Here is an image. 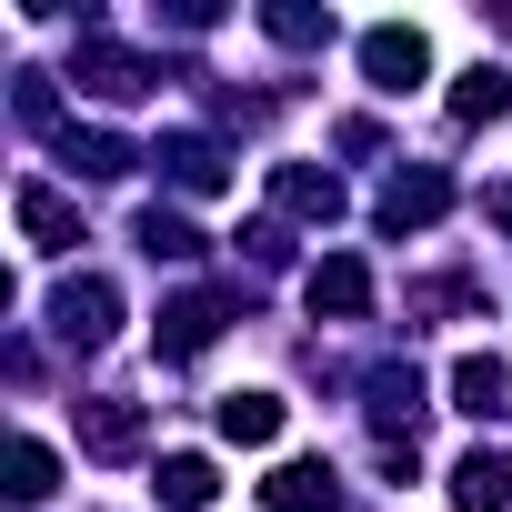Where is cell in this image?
I'll return each instance as SVG.
<instances>
[{"mask_svg":"<svg viewBox=\"0 0 512 512\" xmlns=\"http://www.w3.org/2000/svg\"><path fill=\"white\" fill-rule=\"evenodd\" d=\"M362 71H372V91H412L432 71V41L402 31V21H382V31H362Z\"/></svg>","mask_w":512,"mask_h":512,"instance_id":"6da1fadb","label":"cell"},{"mask_svg":"<svg viewBox=\"0 0 512 512\" xmlns=\"http://www.w3.org/2000/svg\"><path fill=\"white\" fill-rule=\"evenodd\" d=\"M51 322H61V342H81V352H101V342L121 332V292H111V282H71V292L51 302Z\"/></svg>","mask_w":512,"mask_h":512,"instance_id":"7a4b0ae2","label":"cell"},{"mask_svg":"<svg viewBox=\"0 0 512 512\" xmlns=\"http://www.w3.org/2000/svg\"><path fill=\"white\" fill-rule=\"evenodd\" d=\"M452 502H462V512H502V502H512V452H502V442H472V452L452 462Z\"/></svg>","mask_w":512,"mask_h":512,"instance_id":"3957f363","label":"cell"},{"mask_svg":"<svg viewBox=\"0 0 512 512\" xmlns=\"http://www.w3.org/2000/svg\"><path fill=\"white\" fill-rule=\"evenodd\" d=\"M211 342H221V292H181V302L161 312V352L191 362V352H211Z\"/></svg>","mask_w":512,"mask_h":512,"instance_id":"277c9868","label":"cell"},{"mask_svg":"<svg viewBox=\"0 0 512 512\" xmlns=\"http://www.w3.org/2000/svg\"><path fill=\"white\" fill-rule=\"evenodd\" d=\"M21 231H31V251H71V241H81V211H71L51 181H21Z\"/></svg>","mask_w":512,"mask_h":512,"instance_id":"5b68a950","label":"cell"},{"mask_svg":"<svg viewBox=\"0 0 512 512\" xmlns=\"http://www.w3.org/2000/svg\"><path fill=\"white\" fill-rule=\"evenodd\" d=\"M141 432H151L141 402H91V412H81V452H101V462H131Z\"/></svg>","mask_w":512,"mask_h":512,"instance_id":"8992f818","label":"cell"},{"mask_svg":"<svg viewBox=\"0 0 512 512\" xmlns=\"http://www.w3.org/2000/svg\"><path fill=\"white\" fill-rule=\"evenodd\" d=\"M151 492H161V512H211L221 472H211V452H171V462L151 472Z\"/></svg>","mask_w":512,"mask_h":512,"instance_id":"52a82bcc","label":"cell"},{"mask_svg":"<svg viewBox=\"0 0 512 512\" xmlns=\"http://www.w3.org/2000/svg\"><path fill=\"white\" fill-rule=\"evenodd\" d=\"M71 81H81V91H101V101H131V91L151 81V61H131V51H111V41H91V51L71 61Z\"/></svg>","mask_w":512,"mask_h":512,"instance_id":"ba28073f","label":"cell"},{"mask_svg":"<svg viewBox=\"0 0 512 512\" xmlns=\"http://www.w3.org/2000/svg\"><path fill=\"white\" fill-rule=\"evenodd\" d=\"M442 211H452V181H442V171H412V181L382 191V221H392V231H422V221H442Z\"/></svg>","mask_w":512,"mask_h":512,"instance_id":"9c48e42d","label":"cell"},{"mask_svg":"<svg viewBox=\"0 0 512 512\" xmlns=\"http://www.w3.org/2000/svg\"><path fill=\"white\" fill-rule=\"evenodd\" d=\"M332 492H342V482H332L322 462H282V472L262 482V512H332Z\"/></svg>","mask_w":512,"mask_h":512,"instance_id":"30bf717a","label":"cell"},{"mask_svg":"<svg viewBox=\"0 0 512 512\" xmlns=\"http://www.w3.org/2000/svg\"><path fill=\"white\" fill-rule=\"evenodd\" d=\"M312 312H342V322H362V312H372V272L332 251V262L312 272Z\"/></svg>","mask_w":512,"mask_h":512,"instance_id":"8fae6325","label":"cell"},{"mask_svg":"<svg viewBox=\"0 0 512 512\" xmlns=\"http://www.w3.org/2000/svg\"><path fill=\"white\" fill-rule=\"evenodd\" d=\"M272 201H282V211H302V221H332V211H342V181H332V171L282 161V171H272Z\"/></svg>","mask_w":512,"mask_h":512,"instance_id":"7c38bea8","label":"cell"},{"mask_svg":"<svg viewBox=\"0 0 512 512\" xmlns=\"http://www.w3.org/2000/svg\"><path fill=\"white\" fill-rule=\"evenodd\" d=\"M161 161H171V181H181V191H221V181H231V171H221V141H201V131H171V141H161Z\"/></svg>","mask_w":512,"mask_h":512,"instance_id":"4fadbf2b","label":"cell"},{"mask_svg":"<svg viewBox=\"0 0 512 512\" xmlns=\"http://www.w3.org/2000/svg\"><path fill=\"white\" fill-rule=\"evenodd\" d=\"M502 392H512V372H502L492 352H462V362H452V402H462V412H502Z\"/></svg>","mask_w":512,"mask_h":512,"instance_id":"5bb4252c","label":"cell"},{"mask_svg":"<svg viewBox=\"0 0 512 512\" xmlns=\"http://www.w3.org/2000/svg\"><path fill=\"white\" fill-rule=\"evenodd\" d=\"M51 492H61V452L21 432V442H11V502H51Z\"/></svg>","mask_w":512,"mask_h":512,"instance_id":"9a60e30c","label":"cell"},{"mask_svg":"<svg viewBox=\"0 0 512 512\" xmlns=\"http://www.w3.org/2000/svg\"><path fill=\"white\" fill-rule=\"evenodd\" d=\"M502 111H512V71H492V61H482V71H462V81H452V121H502Z\"/></svg>","mask_w":512,"mask_h":512,"instance_id":"2e32d148","label":"cell"},{"mask_svg":"<svg viewBox=\"0 0 512 512\" xmlns=\"http://www.w3.org/2000/svg\"><path fill=\"white\" fill-rule=\"evenodd\" d=\"M272 432H282L272 392H221V442H272Z\"/></svg>","mask_w":512,"mask_h":512,"instance_id":"e0dca14e","label":"cell"},{"mask_svg":"<svg viewBox=\"0 0 512 512\" xmlns=\"http://www.w3.org/2000/svg\"><path fill=\"white\" fill-rule=\"evenodd\" d=\"M61 151H71V171H91V181H111V171H131V151H121L111 131H81V121L61 131Z\"/></svg>","mask_w":512,"mask_h":512,"instance_id":"ac0fdd59","label":"cell"},{"mask_svg":"<svg viewBox=\"0 0 512 512\" xmlns=\"http://www.w3.org/2000/svg\"><path fill=\"white\" fill-rule=\"evenodd\" d=\"M141 251H151V262H191V251H201V231H191L181 211H141Z\"/></svg>","mask_w":512,"mask_h":512,"instance_id":"d6986e66","label":"cell"},{"mask_svg":"<svg viewBox=\"0 0 512 512\" xmlns=\"http://www.w3.org/2000/svg\"><path fill=\"white\" fill-rule=\"evenodd\" d=\"M262 21H272V41H292V51L332 41V11H262Z\"/></svg>","mask_w":512,"mask_h":512,"instance_id":"ffe728a7","label":"cell"},{"mask_svg":"<svg viewBox=\"0 0 512 512\" xmlns=\"http://www.w3.org/2000/svg\"><path fill=\"white\" fill-rule=\"evenodd\" d=\"M492 211H502V231H512V191H502V201H492Z\"/></svg>","mask_w":512,"mask_h":512,"instance_id":"44dd1931","label":"cell"}]
</instances>
